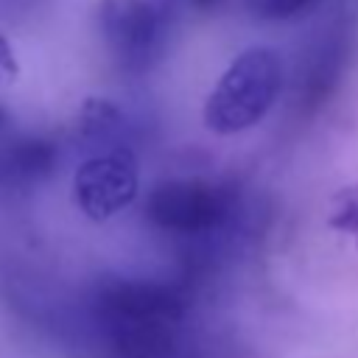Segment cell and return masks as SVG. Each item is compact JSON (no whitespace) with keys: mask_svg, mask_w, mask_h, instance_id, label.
Segmentation results:
<instances>
[{"mask_svg":"<svg viewBox=\"0 0 358 358\" xmlns=\"http://www.w3.org/2000/svg\"><path fill=\"white\" fill-rule=\"evenodd\" d=\"M282 59L268 45L241 50L210 90L201 120L218 137H232L255 129L282 92Z\"/></svg>","mask_w":358,"mask_h":358,"instance_id":"obj_1","label":"cell"},{"mask_svg":"<svg viewBox=\"0 0 358 358\" xmlns=\"http://www.w3.org/2000/svg\"><path fill=\"white\" fill-rule=\"evenodd\" d=\"M235 215V196L229 187L199 179H165L157 182L145 196V218L165 235L173 238H210L221 232Z\"/></svg>","mask_w":358,"mask_h":358,"instance_id":"obj_2","label":"cell"},{"mask_svg":"<svg viewBox=\"0 0 358 358\" xmlns=\"http://www.w3.org/2000/svg\"><path fill=\"white\" fill-rule=\"evenodd\" d=\"M95 20L120 73L143 76L157 64L165 45V17L151 0H101Z\"/></svg>","mask_w":358,"mask_h":358,"instance_id":"obj_3","label":"cell"},{"mask_svg":"<svg viewBox=\"0 0 358 358\" xmlns=\"http://www.w3.org/2000/svg\"><path fill=\"white\" fill-rule=\"evenodd\" d=\"M73 204L95 224L131 207L140 196V165L129 145L92 151L73 173Z\"/></svg>","mask_w":358,"mask_h":358,"instance_id":"obj_4","label":"cell"},{"mask_svg":"<svg viewBox=\"0 0 358 358\" xmlns=\"http://www.w3.org/2000/svg\"><path fill=\"white\" fill-rule=\"evenodd\" d=\"M92 313L101 322H182L185 296L154 280L103 277L92 294Z\"/></svg>","mask_w":358,"mask_h":358,"instance_id":"obj_5","label":"cell"},{"mask_svg":"<svg viewBox=\"0 0 358 358\" xmlns=\"http://www.w3.org/2000/svg\"><path fill=\"white\" fill-rule=\"evenodd\" d=\"M59 165V145L45 134L0 137V187L28 190L42 185Z\"/></svg>","mask_w":358,"mask_h":358,"instance_id":"obj_6","label":"cell"},{"mask_svg":"<svg viewBox=\"0 0 358 358\" xmlns=\"http://www.w3.org/2000/svg\"><path fill=\"white\" fill-rule=\"evenodd\" d=\"M344 31L341 28H330L313 48L310 56L305 59V73L299 76V92H302V103L305 106H322L330 92L338 84V76L344 70Z\"/></svg>","mask_w":358,"mask_h":358,"instance_id":"obj_7","label":"cell"},{"mask_svg":"<svg viewBox=\"0 0 358 358\" xmlns=\"http://www.w3.org/2000/svg\"><path fill=\"white\" fill-rule=\"evenodd\" d=\"M73 131H76L78 143H84L95 151L129 145L123 140L126 137V115L109 98H84V103L76 112Z\"/></svg>","mask_w":358,"mask_h":358,"instance_id":"obj_8","label":"cell"},{"mask_svg":"<svg viewBox=\"0 0 358 358\" xmlns=\"http://www.w3.org/2000/svg\"><path fill=\"white\" fill-rule=\"evenodd\" d=\"M324 224L330 232L347 238L358 249V182L344 185L330 196Z\"/></svg>","mask_w":358,"mask_h":358,"instance_id":"obj_9","label":"cell"},{"mask_svg":"<svg viewBox=\"0 0 358 358\" xmlns=\"http://www.w3.org/2000/svg\"><path fill=\"white\" fill-rule=\"evenodd\" d=\"M319 0H246V8L252 17L266 20V22H282V20H296L305 11H310Z\"/></svg>","mask_w":358,"mask_h":358,"instance_id":"obj_10","label":"cell"},{"mask_svg":"<svg viewBox=\"0 0 358 358\" xmlns=\"http://www.w3.org/2000/svg\"><path fill=\"white\" fill-rule=\"evenodd\" d=\"M20 76V62L14 53V45L6 34H0V81H14Z\"/></svg>","mask_w":358,"mask_h":358,"instance_id":"obj_11","label":"cell"},{"mask_svg":"<svg viewBox=\"0 0 358 358\" xmlns=\"http://www.w3.org/2000/svg\"><path fill=\"white\" fill-rule=\"evenodd\" d=\"M196 11H213V8H218L224 0H187Z\"/></svg>","mask_w":358,"mask_h":358,"instance_id":"obj_12","label":"cell"},{"mask_svg":"<svg viewBox=\"0 0 358 358\" xmlns=\"http://www.w3.org/2000/svg\"><path fill=\"white\" fill-rule=\"evenodd\" d=\"M8 126H11V115H8V109L0 103V137H6Z\"/></svg>","mask_w":358,"mask_h":358,"instance_id":"obj_13","label":"cell"}]
</instances>
